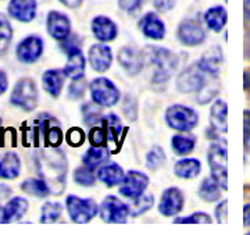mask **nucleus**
I'll list each match as a JSON object with an SVG mask.
<instances>
[{
	"label": "nucleus",
	"instance_id": "obj_32",
	"mask_svg": "<svg viewBox=\"0 0 250 235\" xmlns=\"http://www.w3.org/2000/svg\"><path fill=\"white\" fill-rule=\"evenodd\" d=\"M100 123H102V127L107 132L108 141L118 144L120 135L123 132V123H121L120 117L117 114H114V113H110L107 116H103L102 120H100Z\"/></svg>",
	"mask_w": 250,
	"mask_h": 235
},
{
	"label": "nucleus",
	"instance_id": "obj_22",
	"mask_svg": "<svg viewBox=\"0 0 250 235\" xmlns=\"http://www.w3.org/2000/svg\"><path fill=\"white\" fill-rule=\"evenodd\" d=\"M65 72L64 70H59V68H52L43 72L42 75V85L43 89L53 98H59L62 93L64 82H65Z\"/></svg>",
	"mask_w": 250,
	"mask_h": 235
},
{
	"label": "nucleus",
	"instance_id": "obj_16",
	"mask_svg": "<svg viewBox=\"0 0 250 235\" xmlns=\"http://www.w3.org/2000/svg\"><path fill=\"white\" fill-rule=\"evenodd\" d=\"M139 29L146 38H150L154 41H161L166 36V24L156 13H146L139 20Z\"/></svg>",
	"mask_w": 250,
	"mask_h": 235
},
{
	"label": "nucleus",
	"instance_id": "obj_58",
	"mask_svg": "<svg viewBox=\"0 0 250 235\" xmlns=\"http://www.w3.org/2000/svg\"><path fill=\"white\" fill-rule=\"evenodd\" d=\"M246 49H248V52H250V35L248 36V43H246Z\"/></svg>",
	"mask_w": 250,
	"mask_h": 235
},
{
	"label": "nucleus",
	"instance_id": "obj_27",
	"mask_svg": "<svg viewBox=\"0 0 250 235\" xmlns=\"http://www.w3.org/2000/svg\"><path fill=\"white\" fill-rule=\"evenodd\" d=\"M200 171H202V163L197 159H192V157L182 159L175 163V166H174V174L182 180L196 178Z\"/></svg>",
	"mask_w": 250,
	"mask_h": 235
},
{
	"label": "nucleus",
	"instance_id": "obj_20",
	"mask_svg": "<svg viewBox=\"0 0 250 235\" xmlns=\"http://www.w3.org/2000/svg\"><path fill=\"white\" fill-rule=\"evenodd\" d=\"M67 63L64 65V72L71 80H80L85 77V67H86V59L80 49H74L68 52Z\"/></svg>",
	"mask_w": 250,
	"mask_h": 235
},
{
	"label": "nucleus",
	"instance_id": "obj_17",
	"mask_svg": "<svg viewBox=\"0 0 250 235\" xmlns=\"http://www.w3.org/2000/svg\"><path fill=\"white\" fill-rule=\"evenodd\" d=\"M118 63L128 75H138L143 68V56L134 47L125 46L118 52Z\"/></svg>",
	"mask_w": 250,
	"mask_h": 235
},
{
	"label": "nucleus",
	"instance_id": "obj_25",
	"mask_svg": "<svg viewBox=\"0 0 250 235\" xmlns=\"http://www.w3.org/2000/svg\"><path fill=\"white\" fill-rule=\"evenodd\" d=\"M21 172L20 156L14 152L6 153L0 159V178L1 180H16Z\"/></svg>",
	"mask_w": 250,
	"mask_h": 235
},
{
	"label": "nucleus",
	"instance_id": "obj_57",
	"mask_svg": "<svg viewBox=\"0 0 250 235\" xmlns=\"http://www.w3.org/2000/svg\"><path fill=\"white\" fill-rule=\"evenodd\" d=\"M0 223H6V217H4V206H0Z\"/></svg>",
	"mask_w": 250,
	"mask_h": 235
},
{
	"label": "nucleus",
	"instance_id": "obj_42",
	"mask_svg": "<svg viewBox=\"0 0 250 235\" xmlns=\"http://www.w3.org/2000/svg\"><path fill=\"white\" fill-rule=\"evenodd\" d=\"M89 142L92 146H106L108 136L103 127H93L89 132Z\"/></svg>",
	"mask_w": 250,
	"mask_h": 235
},
{
	"label": "nucleus",
	"instance_id": "obj_5",
	"mask_svg": "<svg viewBox=\"0 0 250 235\" xmlns=\"http://www.w3.org/2000/svg\"><path fill=\"white\" fill-rule=\"evenodd\" d=\"M167 126L181 132H189L199 123V116L192 107L184 105H172L166 110Z\"/></svg>",
	"mask_w": 250,
	"mask_h": 235
},
{
	"label": "nucleus",
	"instance_id": "obj_14",
	"mask_svg": "<svg viewBox=\"0 0 250 235\" xmlns=\"http://www.w3.org/2000/svg\"><path fill=\"white\" fill-rule=\"evenodd\" d=\"M47 32L56 41H64L67 36L71 34V21L64 13L57 10H52L47 14L46 20Z\"/></svg>",
	"mask_w": 250,
	"mask_h": 235
},
{
	"label": "nucleus",
	"instance_id": "obj_47",
	"mask_svg": "<svg viewBox=\"0 0 250 235\" xmlns=\"http://www.w3.org/2000/svg\"><path fill=\"white\" fill-rule=\"evenodd\" d=\"M146 1L147 0H118V6L121 10L132 14V13H136L139 9H142V6Z\"/></svg>",
	"mask_w": 250,
	"mask_h": 235
},
{
	"label": "nucleus",
	"instance_id": "obj_31",
	"mask_svg": "<svg viewBox=\"0 0 250 235\" xmlns=\"http://www.w3.org/2000/svg\"><path fill=\"white\" fill-rule=\"evenodd\" d=\"M195 145H196V136L193 134H188V132L177 134L171 139L172 150L178 156H187L190 153L195 149Z\"/></svg>",
	"mask_w": 250,
	"mask_h": 235
},
{
	"label": "nucleus",
	"instance_id": "obj_35",
	"mask_svg": "<svg viewBox=\"0 0 250 235\" xmlns=\"http://www.w3.org/2000/svg\"><path fill=\"white\" fill-rule=\"evenodd\" d=\"M82 117L85 124L88 126H96L98 123H100V120L103 117V113H102V106L95 103V102H89V103H85L82 106Z\"/></svg>",
	"mask_w": 250,
	"mask_h": 235
},
{
	"label": "nucleus",
	"instance_id": "obj_19",
	"mask_svg": "<svg viewBox=\"0 0 250 235\" xmlns=\"http://www.w3.org/2000/svg\"><path fill=\"white\" fill-rule=\"evenodd\" d=\"M92 32L100 42H111L118 35V28L111 18L98 16L92 20Z\"/></svg>",
	"mask_w": 250,
	"mask_h": 235
},
{
	"label": "nucleus",
	"instance_id": "obj_2",
	"mask_svg": "<svg viewBox=\"0 0 250 235\" xmlns=\"http://www.w3.org/2000/svg\"><path fill=\"white\" fill-rule=\"evenodd\" d=\"M142 56L143 62L153 68V84L168 81L178 68V56L167 47L149 45L143 49Z\"/></svg>",
	"mask_w": 250,
	"mask_h": 235
},
{
	"label": "nucleus",
	"instance_id": "obj_33",
	"mask_svg": "<svg viewBox=\"0 0 250 235\" xmlns=\"http://www.w3.org/2000/svg\"><path fill=\"white\" fill-rule=\"evenodd\" d=\"M21 190L22 192L36 198H46L50 193L47 184L42 178H27L21 184Z\"/></svg>",
	"mask_w": 250,
	"mask_h": 235
},
{
	"label": "nucleus",
	"instance_id": "obj_23",
	"mask_svg": "<svg viewBox=\"0 0 250 235\" xmlns=\"http://www.w3.org/2000/svg\"><path fill=\"white\" fill-rule=\"evenodd\" d=\"M124 170L120 164L111 162V163H104L99 167L98 170V180L102 181L106 187L108 188H113L116 185H120L121 181L124 178Z\"/></svg>",
	"mask_w": 250,
	"mask_h": 235
},
{
	"label": "nucleus",
	"instance_id": "obj_8",
	"mask_svg": "<svg viewBox=\"0 0 250 235\" xmlns=\"http://www.w3.org/2000/svg\"><path fill=\"white\" fill-rule=\"evenodd\" d=\"M99 214H100L103 221L113 223V224L126 223L128 217L131 216L128 205L124 203L123 200H120L117 196H113V195L103 199L100 209H99Z\"/></svg>",
	"mask_w": 250,
	"mask_h": 235
},
{
	"label": "nucleus",
	"instance_id": "obj_49",
	"mask_svg": "<svg viewBox=\"0 0 250 235\" xmlns=\"http://www.w3.org/2000/svg\"><path fill=\"white\" fill-rule=\"evenodd\" d=\"M215 218L218 223H227L228 221V200L224 199L223 202L215 208Z\"/></svg>",
	"mask_w": 250,
	"mask_h": 235
},
{
	"label": "nucleus",
	"instance_id": "obj_36",
	"mask_svg": "<svg viewBox=\"0 0 250 235\" xmlns=\"http://www.w3.org/2000/svg\"><path fill=\"white\" fill-rule=\"evenodd\" d=\"M13 39V27L7 16L0 13V53L9 49Z\"/></svg>",
	"mask_w": 250,
	"mask_h": 235
},
{
	"label": "nucleus",
	"instance_id": "obj_55",
	"mask_svg": "<svg viewBox=\"0 0 250 235\" xmlns=\"http://www.w3.org/2000/svg\"><path fill=\"white\" fill-rule=\"evenodd\" d=\"M243 86L246 90H250V70H245L243 72Z\"/></svg>",
	"mask_w": 250,
	"mask_h": 235
},
{
	"label": "nucleus",
	"instance_id": "obj_50",
	"mask_svg": "<svg viewBox=\"0 0 250 235\" xmlns=\"http://www.w3.org/2000/svg\"><path fill=\"white\" fill-rule=\"evenodd\" d=\"M154 7L160 11H168L175 6V0H153Z\"/></svg>",
	"mask_w": 250,
	"mask_h": 235
},
{
	"label": "nucleus",
	"instance_id": "obj_6",
	"mask_svg": "<svg viewBox=\"0 0 250 235\" xmlns=\"http://www.w3.org/2000/svg\"><path fill=\"white\" fill-rule=\"evenodd\" d=\"M65 208L68 216L74 223L85 224L89 223L93 217L98 216V203L92 198H80L75 195H68L65 199Z\"/></svg>",
	"mask_w": 250,
	"mask_h": 235
},
{
	"label": "nucleus",
	"instance_id": "obj_51",
	"mask_svg": "<svg viewBox=\"0 0 250 235\" xmlns=\"http://www.w3.org/2000/svg\"><path fill=\"white\" fill-rule=\"evenodd\" d=\"M243 132H245V141L248 142L250 139V110H245L243 113Z\"/></svg>",
	"mask_w": 250,
	"mask_h": 235
},
{
	"label": "nucleus",
	"instance_id": "obj_44",
	"mask_svg": "<svg viewBox=\"0 0 250 235\" xmlns=\"http://www.w3.org/2000/svg\"><path fill=\"white\" fill-rule=\"evenodd\" d=\"M123 111H124V114L126 116L128 120H131V121L136 120V116H138V102H136L134 96H131V95L125 96L124 102H123Z\"/></svg>",
	"mask_w": 250,
	"mask_h": 235
},
{
	"label": "nucleus",
	"instance_id": "obj_21",
	"mask_svg": "<svg viewBox=\"0 0 250 235\" xmlns=\"http://www.w3.org/2000/svg\"><path fill=\"white\" fill-rule=\"evenodd\" d=\"M223 60V49L220 46H211L208 50H206L205 53L202 54V57L197 63L202 67V70L207 74L218 75V72L221 70Z\"/></svg>",
	"mask_w": 250,
	"mask_h": 235
},
{
	"label": "nucleus",
	"instance_id": "obj_40",
	"mask_svg": "<svg viewBox=\"0 0 250 235\" xmlns=\"http://www.w3.org/2000/svg\"><path fill=\"white\" fill-rule=\"evenodd\" d=\"M72 175H74V181L77 184L82 185V187H92L96 182V178H98L93 174V170L89 169V167H86V166L75 169V171H74Z\"/></svg>",
	"mask_w": 250,
	"mask_h": 235
},
{
	"label": "nucleus",
	"instance_id": "obj_12",
	"mask_svg": "<svg viewBox=\"0 0 250 235\" xmlns=\"http://www.w3.org/2000/svg\"><path fill=\"white\" fill-rule=\"evenodd\" d=\"M177 36L179 42L185 46L202 45L206 39V32L200 22L195 18H185L179 22L177 29Z\"/></svg>",
	"mask_w": 250,
	"mask_h": 235
},
{
	"label": "nucleus",
	"instance_id": "obj_37",
	"mask_svg": "<svg viewBox=\"0 0 250 235\" xmlns=\"http://www.w3.org/2000/svg\"><path fill=\"white\" fill-rule=\"evenodd\" d=\"M62 213V206L57 202H46L41 209V223H54Z\"/></svg>",
	"mask_w": 250,
	"mask_h": 235
},
{
	"label": "nucleus",
	"instance_id": "obj_46",
	"mask_svg": "<svg viewBox=\"0 0 250 235\" xmlns=\"http://www.w3.org/2000/svg\"><path fill=\"white\" fill-rule=\"evenodd\" d=\"M65 141L71 146H81L85 142V132L81 128H71L65 135Z\"/></svg>",
	"mask_w": 250,
	"mask_h": 235
},
{
	"label": "nucleus",
	"instance_id": "obj_54",
	"mask_svg": "<svg viewBox=\"0 0 250 235\" xmlns=\"http://www.w3.org/2000/svg\"><path fill=\"white\" fill-rule=\"evenodd\" d=\"M243 223L246 227L250 226V205H245L243 208Z\"/></svg>",
	"mask_w": 250,
	"mask_h": 235
},
{
	"label": "nucleus",
	"instance_id": "obj_4",
	"mask_svg": "<svg viewBox=\"0 0 250 235\" xmlns=\"http://www.w3.org/2000/svg\"><path fill=\"white\" fill-rule=\"evenodd\" d=\"M10 103L24 111H32L38 105V88L32 78H21L14 85L10 95Z\"/></svg>",
	"mask_w": 250,
	"mask_h": 235
},
{
	"label": "nucleus",
	"instance_id": "obj_52",
	"mask_svg": "<svg viewBox=\"0 0 250 235\" xmlns=\"http://www.w3.org/2000/svg\"><path fill=\"white\" fill-rule=\"evenodd\" d=\"M9 88V78L6 75V72L0 70V95H3Z\"/></svg>",
	"mask_w": 250,
	"mask_h": 235
},
{
	"label": "nucleus",
	"instance_id": "obj_3",
	"mask_svg": "<svg viewBox=\"0 0 250 235\" xmlns=\"http://www.w3.org/2000/svg\"><path fill=\"white\" fill-rule=\"evenodd\" d=\"M207 162L210 166L211 177L214 178L224 191L228 188V150L227 142H214L207 150Z\"/></svg>",
	"mask_w": 250,
	"mask_h": 235
},
{
	"label": "nucleus",
	"instance_id": "obj_30",
	"mask_svg": "<svg viewBox=\"0 0 250 235\" xmlns=\"http://www.w3.org/2000/svg\"><path fill=\"white\" fill-rule=\"evenodd\" d=\"M221 185L213 178V177H207L205 180L202 181L199 191H197V195L199 198L205 202H217L221 198Z\"/></svg>",
	"mask_w": 250,
	"mask_h": 235
},
{
	"label": "nucleus",
	"instance_id": "obj_18",
	"mask_svg": "<svg viewBox=\"0 0 250 235\" xmlns=\"http://www.w3.org/2000/svg\"><path fill=\"white\" fill-rule=\"evenodd\" d=\"M36 0H10L9 16L20 22H31L36 17Z\"/></svg>",
	"mask_w": 250,
	"mask_h": 235
},
{
	"label": "nucleus",
	"instance_id": "obj_45",
	"mask_svg": "<svg viewBox=\"0 0 250 235\" xmlns=\"http://www.w3.org/2000/svg\"><path fill=\"white\" fill-rule=\"evenodd\" d=\"M46 144L52 148H57L59 145L62 144V129L57 127V124H54L50 128H47V131L45 132Z\"/></svg>",
	"mask_w": 250,
	"mask_h": 235
},
{
	"label": "nucleus",
	"instance_id": "obj_53",
	"mask_svg": "<svg viewBox=\"0 0 250 235\" xmlns=\"http://www.w3.org/2000/svg\"><path fill=\"white\" fill-rule=\"evenodd\" d=\"M59 1L68 9H78L83 0H59Z\"/></svg>",
	"mask_w": 250,
	"mask_h": 235
},
{
	"label": "nucleus",
	"instance_id": "obj_24",
	"mask_svg": "<svg viewBox=\"0 0 250 235\" xmlns=\"http://www.w3.org/2000/svg\"><path fill=\"white\" fill-rule=\"evenodd\" d=\"M228 106L223 99H217L210 108V123L217 132L227 134L228 131Z\"/></svg>",
	"mask_w": 250,
	"mask_h": 235
},
{
	"label": "nucleus",
	"instance_id": "obj_39",
	"mask_svg": "<svg viewBox=\"0 0 250 235\" xmlns=\"http://www.w3.org/2000/svg\"><path fill=\"white\" fill-rule=\"evenodd\" d=\"M164 162H166V153H164L163 148L159 145H154L149 150V153L146 154V167L150 170H157L159 167L163 166Z\"/></svg>",
	"mask_w": 250,
	"mask_h": 235
},
{
	"label": "nucleus",
	"instance_id": "obj_41",
	"mask_svg": "<svg viewBox=\"0 0 250 235\" xmlns=\"http://www.w3.org/2000/svg\"><path fill=\"white\" fill-rule=\"evenodd\" d=\"M174 223H179V224H210L211 223V217L208 216L207 213H203V212H196L193 214L188 217H178L175 218Z\"/></svg>",
	"mask_w": 250,
	"mask_h": 235
},
{
	"label": "nucleus",
	"instance_id": "obj_59",
	"mask_svg": "<svg viewBox=\"0 0 250 235\" xmlns=\"http://www.w3.org/2000/svg\"><path fill=\"white\" fill-rule=\"evenodd\" d=\"M0 123H1V120H0Z\"/></svg>",
	"mask_w": 250,
	"mask_h": 235
},
{
	"label": "nucleus",
	"instance_id": "obj_34",
	"mask_svg": "<svg viewBox=\"0 0 250 235\" xmlns=\"http://www.w3.org/2000/svg\"><path fill=\"white\" fill-rule=\"evenodd\" d=\"M218 90H220L218 75H211V74H208L207 81H206V84L203 85V88L197 92V100H199V103L205 105L207 102H210V100L213 99L215 95L218 93Z\"/></svg>",
	"mask_w": 250,
	"mask_h": 235
},
{
	"label": "nucleus",
	"instance_id": "obj_56",
	"mask_svg": "<svg viewBox=\"0 0 250 235\" xmlns=\"http://www.w3.org/2000/svg\"><path fill=\"white\" fill-rule=\"evenodd\" d=\"M243 11H245V18L250 22V0H243Z\"/></svg>",
	"mask_w": 250,
	"mask_h": 235
},
{
	"label": "nucleus",
	"instance_id": "obj_48",
	"mask_svg": "<svg viewBox=\"0 0 250 235\" xmlns=\"http://www.w3.org/2000/svg\"><path fill=\"white\" fill-rule=\"evenodd\" d=\"M81 47V39L80 36L77 35V34H70V35L67 36L64 41H62V49L65 52V53H68V52H71L74 49H80Z\"/></svg>",
	"mask_w": 250,
	"mask_h": 235
},
{
	"label": "nucleus",
	"instance_id": "obj_38",
	"mask_svg": "<svg viewBox=\"0 0 250 235\" xmlns=\"http://www.w3.org/2000/svg\"><path fill=\"white\" fill-rule=\"evenodd\" d=\"M153 203H154V198L152 195H142L141 198L132 199V202L128 205L129 214L134 217L143 214V213H146L147 210H150L153 208Z\"/></svg>",
	"mask_w": 250,
	"mask_h": 235
},
{
	"label": "nucleus",
	"instance_id": "obj_26",
	"mask_svg": "<svg viewBox=\"0 0 250 235\" xmlns=\"http://www.w3.org/2000/svg\"><path fill=\"white\" fill-rule=\"evenodd\" d=\"M205 22L208 29L214 31V32H221L224 27L227 25V21H228V14H227V10L223 6H214V7H210V9L206 10L205 16Z\"/></svg>",
	"mask_w": 250,
	"mask_h": 235
},
{
	"label": "nucleus",
	"instance_id": "obj_1",
	"mask_svg": "<svg viewBox=\"0 0 250 235\" xmlns=\"http://www.w3.org/2000/svg\"><path fill=\"white\" fill-rule=\"evenodd\" d=\"M36 171L45 181L50 190V193L62 195L65 188L68 162L65 153L57 148H49L38 150L34 156Z\"/></svg>",
	"mask_w": 250,
	"mask_h": 235
},
{
	"label": "nucleus",
	"instance_id": "obj_13",
	"mask_svg": "<svg viewBox=\"0 0 250 235\" xmlns=\"http://www.w3.org/2000/svg\"><path fill=\"white\" fill-rule=\"evenodd\" d=\"M184 205H185L184 192L177 187H170L161 193L159 212L163 216L172 217L181 213V210L184 209Z\"/></svg>",
	"mask_w": 250,
	"mask_h": 235
},
{
	"label": "nucleus",
	"instance_id": "obj_7",
	"mask_svg": "<svg viewBox=\"0 0 250 235\" xmlns=\"http://www.w3.org/2000/svg\"><path fill=\"white\" fill-rule=\"evenodd\" d=\"M89 89L92 100L102 107H113L120 100V90L114 85V82L106 77L95 78L90 82Z\"/></svg>",
	"mask_w": 250,
	"mask_h": 235
},
{
	"label": "nucleus",
	"instance_id": "obj_10",
	"mask_svg": "<svg viewBox=\"0 0 250 235\" xmlns=\"http://www.w3.org/2000/svg\"><path fill=\"white\" fill-rule=\"evenodd\" d=\"M149 185V177L142 171L129 170L120 184V193L128 199L141 198Z\"/></svg>",
	"mask_w": 250,
	"mask_h": 235
},
{
	"label": "nucleus",
	"instance_id": "obj_28",
	"mask_svg": "<svg viewBox=\"0 0 250 235\" xmlns=\"http://www.w3.org/2000/svg\"><path fill=\"white\" fill-rule=\"evenodd\" d=\"M28 200L25 198H20V196H14L10 199L9 202L4 205V217H6V223H11V221H18L27 213Z\"/></svg>",
	"mask_w": 250,
	"mask_h": 235
},
{
	"label": "nucleus",
	"instance_id": "obj_9",
	"mask_svg": "<svg viewBox=\"0 0 250 235\" xmlns=\"http://www.w3.org/2000/svg\"><path fill=\"white\" fill-rule=\"evenodd\" d=\"M208 74L202 70L199 63L192 64L181 72L177 78V88L182 93L199 92L207 81Z\"/></svg>",
	"mask_w": 250,
	"mask_h": 235
},
{
	"label": "nucleus",
	"instance_id": "obj_29",
	"mask_svg": "<svg viewBox=\"0 0 250 235\" xmlns=\"http://www.w3.org/2000/svg\"><path fill=\"white\" fill-rule=\"evenodd\" d=\"M110 157V150L107 146H90L82 156V163L92 170L98 169L99 166L104 164Z\"/></svg>",
	"mask_w": 250,
	"mask_h": 235
},
{
	"label": "nucleus",
	"instance_id": "obj_43",
	"mask_svg": "<svg viewBox=\"0 0 250 235\" xmlns=\"http://www.w3.org/2000/svg\"><path fill=\"white\" fill-rule=\"evenodd\" d=\"M85 89H86L85 77H82L80 80H72V84L70 85V89H68V98L74 100L81 99L85 95Z\"/></svg>",
	"mask_w": 250,
	"mask_h": 235
},
{
	"label": "nucleus",
	"instance_id": "obj_15",
	"mask_svg": "<svg viewBox=\"0 0 250 235\" xmlns=\"http://www.w3.org/2000/svg\"><path fill=\"white\" fill-rule=\"evenodd\" d=\"M88 60H89V65L93 71L106 72L113 63V52L107 45L98 43L89 49Z\"/></svg>",
	"mask_w": 250,
	"mask_h": 235
},
{
	"label": "nucleus",
	"instance_id": "obj_11",
	"mask_svg": "<svg viewBox=\"0 0 250 235\" xmlns=\"http://www.w3.org/2000/svg\"><path fill=\"white\" fill-rule=\"evenodd\" d=\"M43 49L45 43L41 36L29 35L18 43L16 47V56L21 63L32 64L41 59Z\"/></svg>",
	"mask_w": 250,
	"mask_h": 235
}]
</instances>
